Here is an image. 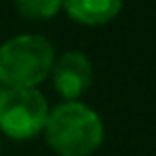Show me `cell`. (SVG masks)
Returning a JSON list of instances; mask_svg holds the SVG:
<instances>
[{
	"label": "cell",
	"instance_id": "obj_1",
	"mask_svg": "<svg viewBox=\"0 0 156 156\" xmlns=\"http://www.w3.org/2000/svg\"><path fill=\"white\" fill-rule=\"evenodd\" d=\"M43 130L49 147L60 156H90L105 137L98 113L77 101H66L51 109Z\"/></svg>",
	"mask_w": 156,
	"mask_h": 156
},
{
	"label": "cell",
	"instance_id": "obj_2",
	"mask_svg": "<svg viewBox=\"0 0 156 156\" xmlns=\"http://www.w3.org/2000/svg\"><path fill=\"white\" fill-rule=\"evenodd\" d=\"M54 66V47L39 34H24L0 47V83L9 90L39 86Z\"/></svg>",
	"mask_w": 156,
	"mask_h": 156
},
{
	"label": "cell",
	"instance_id": "obj_3",
	"mask_svg": "<svg viewBox=\"0 0 156 156\" xmlns=\"http://www.w3.org/2000/svg\"><path fill=\"white\" fill-rule=\"evenodd\" d=\"M49 107L45 96L30 90H2L0 94V130L11 139H30L45 126Z\"/></svg>",
	"mask_w": 156,
	"mask_h": 156
},
{
	"label": "cell",
	"instance_id": "obj_4",
	"mask_svg": "<svg viewBox=\"0 0 156 156\" xmlns=\"http://www.w3.org/2000/svg\"><path fill=\"white\" fill-rule=\"evenodd\" d=\"M51 81L60 96L75 101L92 83V64L79 51H66L51 66Z\"/></svg>",
	"mask_w": 156,
	"mask_h": 156
},
{
	"label": "cell",
	"instance_id": "obj_5",
	"mask_svg": "<svg viewBox=\"0 0 156 156\" xmlns=\"http://www.w3.org/2000/svg\"><path fill=\"white\" fill-rule=\"evenodd\" d=\"M124 0H62V7L71 20L88 26H101L111 22Z\"/></svg>",
	"mask_w": 156,
	"mask_h": 156
},
{
	"label": "cell",
	"instance_id": "obj_6",
	"mask_svg": "<svg viewBox=\"0 0 156 156\" xmlns=\"http://www.w3.org/2000/svg\"><path fill=\"white\" fill-rule=\"evenodd\" d=\"M15 9L24 20L43 22L58 15L62 9V0H15Z\"/></svg>",
	"mask_w": 156,
	"mask_h": 156
},
{
	"label": "cell",
	"instance_id": "obj_7",
	"mask_svg": "<svg viewBox=\"0 0 156 156\" xmlns=\"http://www.w3.org/2000/svg\"><path fill=\"white\" fill-rule=\"evenodd\" d=\"M2 90H5V88H2V86H0V94H2Z\"/></svg>",
	"mask_w": 156,
	"mask_h": 156
}]
</instances>
